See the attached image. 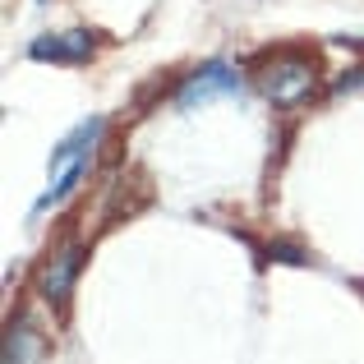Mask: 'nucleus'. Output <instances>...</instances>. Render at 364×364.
<instances>
[{"mask_svg": "<svg viewBox=\"0 0 364 364\" xmlns=\"http://www.w3.org/2000/svg\"><path fill=\"white\" fill-rule=\"evenodd\" d=\"M355 88H364V70H350L337 79V92H355Z\"/></svg>", "mask_w": 364, "mask_h": 364, "instance_id": "obj_7", "label": "nucleus"}, {"mask_svg": "<svg viewBox=\"0 0 364 364\" xmlns=\"http://www.w3.org/2000/svg\"><path fill=\"white\" fill-rule=\"evenodd\" d=\"M37 355H42V337H37L28 323H18V328L5 332V360L0 364H37Z\"/></svg>", "mask_w": 364, "mask_h": 364, "instance_id": "obj_6", "label": "nucleus"}, {"mask_svg": "<svg viewBox=\"0 0 364 364\" xmlns=\"http://www.w3.org/2000/svg\"><path fill=\"white\" fill-rule=\"evenodd\" d=\"M258 88H263V97L272 107H295L314 88V60H304V55H277L272 65H263Z\"/></svg>", "mask_w": 364, "mask_h": 364, "instance_id": "obj_2", "label": "nucleus"}, {"mask_svg": "<svg viewBox=\"0 0 364 364\" xmlns=\"http://www.w3.org/2000/svg\"><path fill=\"white\" fill-rule=\"evenodd\" d=\"M235 88H240V74H235L231 65L213 60V65H203V70L180 88V107H203V102L226 97V92H235Z\"/></svg>", "mask_w": 364, "mask_h": 364, "instance_id": "obj_3", "label": "nucleus"}, {"mask_svg": "<svg viewBox=\"0 0 364 364\" xmlns=\"http://www.w3.org/2000/svg\"><path fill=\"white\" fill-rule=\"evenodd\" d=\"M74 277H79V249H65V254H55L51 263L42 267L37 286H42V295H46V300H55V304H60L65 295H70Z\"/></svg>", "mask_w": 364, "mask_h": 364, "instance_id": "obj_5", "label": "nucleus"}, {"mask_svg": "<svg viewBox=\"0 0 364 364\" xmlns=\"http://www.w3.org/2000/svg\"><path fill=\"white\" fill-rule=\"evenodd\" d=\"M33 60H51V65H79L92 55V37L88 33H60V37H37L28 46Z\"/></svg>", "mask_w": 364, "mask_h": 364, "instance_id": "obj_4", "label": "nucleus"}, {"mask_svg": "<svg viewBox=\"0 0 364 364\" xmlns=\"http://www.w3.org/2000/svg\"><path fill=\"white\" fill-rule=\"evenodd\" d=\"M97 139H102V120H83L79 129L51 152V185H46V194L37 198V213H46V208H55V203L70 198V189L88 176V161H92Z\"/></svg>", "mask_w": 364, "mask_h": 364, "instance_id": "obj_1", "label": "nucleus"}]
</instances>
